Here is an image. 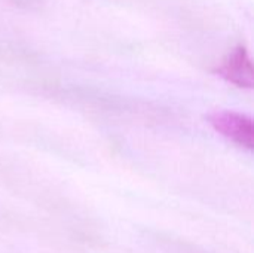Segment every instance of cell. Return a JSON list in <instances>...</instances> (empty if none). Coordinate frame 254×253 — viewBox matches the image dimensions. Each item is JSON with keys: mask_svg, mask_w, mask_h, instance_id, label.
<instances>
[{"mask_svg": "<svg viewBox=\"0 0 254 253\" xmlns=\"http://www.w3.org/2000/svg\"><path fill=\"white\" fill-rule=\"evenodd\" d=\"M208 122L217 133L232 140L238 146L253 149L254 124L250 116L231 110H219L208 116Z\"/></svg>", "mask_w": 254, "mask_h": 253, "instance_id": "obj_1", "label": "cell"}, {"mask_svg": "<svg viewBox=\"0 0 254 253\" xmlns=\"http://www.w3.org/2000/svg\"><path fill=\"white\" fill-rule=\"evenodd\" d=\"M217 75L225 81L240 86L252 89L254 86V70L252 58L244 46L235 48L217 67Z\"/></svg>", "mask_w": 254, "mask_h": 253, "instance_id": "obj_2", "label": "cell"}]
</instances>
